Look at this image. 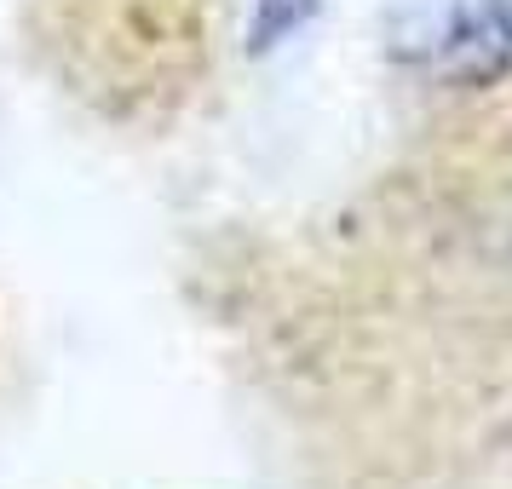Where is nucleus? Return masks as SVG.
Wrapping results in <instances>:
<instances>
[{"label":"nucleus","instance_id":"1","mask_svg":"<svg viewBox=\"0 0 512 489\" xmlns=\"http://www.w3.org/2000/svg\"><path fill=\"white\" fill-rule=\"evenodd\" d=\"M489 6V24L501 35V47H507V64H512V0H484Z\"/></svg>","mask_w":512,"mask_h":489}]
</instances>
